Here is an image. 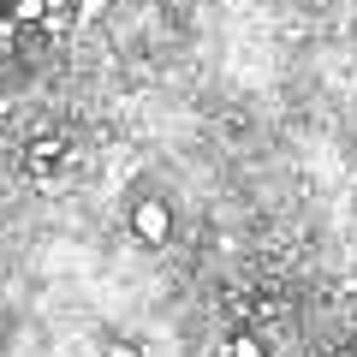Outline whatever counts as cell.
Masks as SVG:
<instances>
[{"label":"cell","instance_id":"1","mask_svg":"<svg viewBox=\"0 0 357 357\" xmlns=\"http://www.w3.org/2000/svg\"><path fill=\"white\" fill-rule=\"evenodd\" d=\"M131 238H137L143 250H161V244L173 238V203L137 197V203H131Z\"/></svg>","mask_w":357,"mask_h":357},{"label":"cell","instance_id":"2","mask_svg":"<svg viewBox=\"0 0 357 357\" xmlns=\"http://www.w3.org/2000/svg\"><path fill=\"white\" fill-rule=\"evenodd\" d=\"M24 161L36 167V173H54V167L66 161V137H30V149H24Z\"/></svg>","mask_w":357,"mask_h":357},{"label":"cell","instance_id":"3","mask_svg":"<svg viewBox=\"0 0 357 357\" xmlns=\"http://www.w3.org/2000/svg\"><path fill=\"white\" fill-rule=\"evenodd\" d=\"M77 24V0H48V13H42V36H66V30Z\"/></svg>","mask_w":357,"mask_h":357},{"label":"cell","instance_id":"4","mask_svg":"<svg viewBox=\"0 0 357 357\" xmlns=\"http://www.w3.org/2000/svg\"><path fill=\"white\" fill-rule=\"evenodd\" d=\"M227 357H274V351H268V345H262V333L238 328V333H232V340H227Z\"/></svg>","mask_w":357,"mask_h":357},{"label":"cell","instance_id":"5","mask_svg":"<svg viewBox=\"0 0 357 357\" xmlns=\"http://www.w3.org/2000/svg\"><path fill=\"white\" fill-rule=\"evenodd\" d=\"M42 13H48V0H6V18H13L18 30H30V24H42Z\"/></svg>","mask_w":357,"mask_h":357},{"label":"cell","instance_id":"6","mask_svg":"<svg viewBox=\"0 0 357 357\" xmlns=\"http://www.w3.org/2000/svg\"><path fill=\"white\" fill-rule=\"evenodd\" d=\"M102 357H149V351H143L137 340H126V333H114V340L102 345Z\"/></svg>","mask_w":357,"mask_h":357},{"label":"cell","instance_id":"7","mask_svg":"<svg viewBox=\"0 0 357 357\" xmlns=\"http://www.w3.org/2000/svg\"><path fill=\"white\" fill-rule=\"evenodd\" d=\"M13 36H18V24H13L6 13H0V48H13Z\"/></svg>","mask_w":357,"mask_h":357},{"label":"cell","instance_id":"8","mask_svg":"<svg viewBox=\"0 0 357 357\" xmlns=\"http://www.w3.org/2000/svg\"><path fill=\"white\" fill-rule=\"evenodd\" d=\"M328 357H357V340H340V345H328Z\"/></svg>","mask_w":357,"mask_h":357},{"label":"cell","instance_id":"9","mask_svg":"<svg viewBox=\"0 0 357 357\" xmlns=\"http://www.w3.org/2000/svg\"><path fill=\"white\" fill-rule=\"evenodd\" d=\"M351 155H357V131H351Z\"/></svg>","mask_w":357,"mask_h":357},{"label":"cell","instance_id":"10","mask_svg":"<svg viewBox=\"0 0 357 357\" xmlns=\"http://www.w3.org/2000/svg\"><path fill=\"white\" fill-rule=\"evenodd\" d=\"M0 13H6V0H0Z\"/></svg>","mask_w":357,"mask_h":357}]
</instances>
